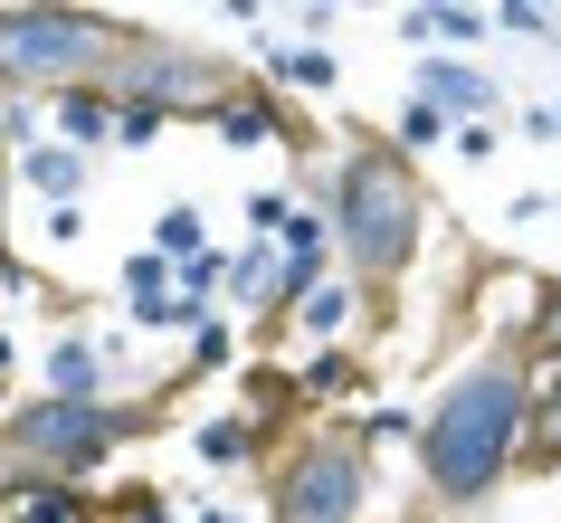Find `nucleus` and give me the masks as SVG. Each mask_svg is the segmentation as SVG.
<instances>
[{"mask_svg":"<svg viewBox=\"0 0 561 523\" xmlns=\"http://www.w3.org/2000/svg\"><path fill=\"white\" fill-rule=\"evenodd\" d=\"M533 400H542V372L514 343H485L476 362H457L410 437V486L438 514L485 504L514 466H533Z\"/></svg>","mask_w":561,"mask_h":523,"instance_id":"1","label":"nucleus"},{"mask_svg":"<svg viewBox=\"0 0 561 523\" xmlns=\"http://www.w3.org/2000/svg\"><path fill=\"white\" fill-rule=\"evenodd\" d=\"M324 219H333V258L353 286H400L428 248V181L419 162L390 134H353L333 152V181H324Z\"/></svg>","mask_w":561,"mask_h":523,"instance_id":"2","label":"nucleus"},{"mask_svg":"<svg viewBox=\"0 0 561 523\" xmlns=\"http://www.w3.org/2000/svg\"><path fill=\"white\" fill-rule=\"evenodd\" d=\"M124 38L134 30L115 10H58V0L0 10V105H58L77 87H105Z\"/></svg>","mask_w":561,"mask_h":523,"instance_id":"3","label":"nucleus"},{"mask_svg":"<svg viewBox=\"0 0 561 523\" xmlns=\"http://www.w3.org/2000/svg\"><path fill=\"white\" fill-rule=\"evenodd\" d=\"M371 514V429L314 419L266 466V523H362Z\"/></svg>","mask_w":561,"mask_h":523,"instance_id":"4","label":"nucleus"},{"mask_svg":"<svg viewBox=\"0 0 561 523\" xmlns=\"http://www.w3.org/2000/svg\"><path fill=\"white\" fill-rule=\"evenodd\" d=\"M134 429H144V409H124V400H48V390H30V400L10 409V429H0V466H10V476L95 486L105 457H115Z\"/></svg>","mask_w":561,"mask_h":523,"instance_id":"5","label":"nucleus"},{"mask_svg":"<svg viewBox=\"0 0 561 523\" xmlns=\"http://www.w3.org/2000/svg\"><path fill=\"white\" fill-rule=\"evenodd\" d=\"M105 95H115V105H152L162 124H209L238 95V77L219 58H201V48L162 38V30H134V38H124V58L105 67Z\"/></svg>","mask_w":561,"mask_h":523,"instance_id":"6","label":"nucleus"},{"mask_svg":"<svg viewBox=\"0 0 561 523\" xmlns=\"http://www.w3.org/2000/svg\"><path fill=\"white\" fill-rule=\"evenodd\" d=\"M87 172H95V152L58 144V134H30V144L10 152V181H20V191H30V201H48V209H67V201H87Z\"/></svg>","mask_w":561,"mask_h":523,"instance_id":"7","label":"nucleus"},{"mask_svg":"<svg viewBox=\"0 0 561 523\" xmlns=\"http://www.w3.org/2000/svg\"><path fill=\"white\" fill-rule=\"evenodd\" d=\"M0 514L10 523H105V494L58 486V476H10V466H0Z\"/></svg>","mask_w":561,"mask_h":523,"instance_id":"8","label":"nucleus"},{"mask_svg":"<svg viewBox=\"0 0 561 523\" xmlns=\"http://www.w3.org/2000/svg\"><path fill=\"white\" fill-rule=\"evenodd\" d=\"M419 95H428L447 124H495L504 115V87L485 67H467V58H419Z\"/></svg>","mask_w":561,"mask_h":523,"instance_id":"9","label":"nucleus"},{"mask_svg":"<svg viewBox=\"0 0 561 523\" xmlns=\"http://www.w3.org/2000/svg\"><path fill=\"white\" fill-rule=\"evenodd\" d=\"M124 305H134V333H191V315H181V266L152 258V248L124 258Z\"/></svg>","mask_w":561,"mask_h":523,"instance_id":"10","label":"nucleus"},{"mask_svg":"<svg viewBox=\"0 0 561 523\" xmlns=\"http://www.w3.org/2000/svg\"><path fill=\"white\" fill-rule=\"evenodd\" d=\"M362 315H371V286H353V276H324V286L296 305V333H305L314 352H333V343H353V323H362Z\"/></svg>","mask_w":561,"mask_h":523,"instance_id":"11","label":"nucleus"},{"mask_svg":"<svg viewBox=\"0 0 561 523\" xmlns=\"http://www.w3.org/2000/svg\"><path fill=\"white\" fill-rule=\"evenodd\" d=\"M105 362H115V343H95V333H58L48 343V400H105Z\"/></svg>","mask_w":561,"mask_h":523,"instance_id":"12","label":"nucleus"},{"mask_svg":"<svg viewBox=\"0 0 561 523\" xmlns=\"http://www.w3.org/2000/svg\"><path fill=\"white\" fill-rule=\"evenodd\" d=\"M209 134H219V144H276V134H296V115H286L276 87H238L229 105L209 115Z\"/></svg>","mask_w":561,"mask_h":523,"instance_id":"13","label":"nucleus"},{"mask_svg":"<svg viewBox=\"0 0 561 523\" xmlns=\"http://www.w3.org/2000/svg\"><path fill=\"white\" fill-rule=\"evenodd\" d=\"M115 95L105 87H77V95H58V105H48V134H58V144H77V152H95V144H115Z\"/></svg>","mask_w":561,"mask_h":523,"instance_id":"14","label":"nucleus"},{"mask_svg":"<svg viewBox=\"0 0 561 523\" xmlns=\"http://www.w3.org/2000/svg\"><path fill=\"white\" fill-rule=\"evenodd\" d=\"M248 457H266V429L248 409H219V419L191 429V466H248Z\"/></svg>","mask_w":561,"mask_h":523,"instance_id":"15","label":"nucleus"},{"mask_svg":"<svg viewBox=\"0 0 561 523\" xmlns=\"http://www.w3.org/2000/svg\"><path fill=\"white\" fill-rule=\"evenodd\" d=\"M266 87L276 95H324L333 87V48H314V38H266Z\"/></svg>","mask_w":561,"mask_h":523,"instance_id":"16","label":"nucleus"},{"mask_svg":"<svg viewBox=\"0 0 561 523\" xmlns=\"http://www.w3.org/2000/svg\"><path fill=\"white\" fill-rule=\"evenodd\" d=\"M296 380H305V400H314V409H343V400H362V390H371V372H362V352H353V343L314 352Z\"/></svg>","mask_w":561,"mask_h":523,"instance_id":"17","label":"nucleus"},{"mask_svg":"<svg viewBox=\"0 0 561 523\" xmlns=\"http://www.w3.org/2000/svg\"><path fill=\"white\" fill-rule=\"evenodd\" d=\"M514 352H524L533 372H561V276L533 286V315L514 323Z\"/></svg>","mask_w":561,"mask_h":523,"instance_id":"18","label":"nucleus"},{"mask_svg":"<svg viewBox=\"0 0 561 523\" xmlns=\"http://www.w3.org/2000/svg\"><path fill=\"white\" fill-rule=\"evenodd\" d=\"M305 409V380L286 372V362H248V419H257L266 437H276V419H296Z\"/></svg>","mask_w":561,"mask_h":523,"instance_id":"19","label":"nucleus"},{"mask_svg":"<svg viewBox=\"0 0 561 523\" xmlns=\"http://www.w3.org/2000/svg\"><path fill=\"white\" fill-rule=\"evenodd\" d=\"M144 248H152V258H172V266H201V258H219V248H209V219H201L191 201H172V209H162Z\"/></svg>","mask_w":561,"mask_h":523,"instance_id":"20","label":"nucleus"},{"mask_svg":"<svg viewBox=\"0 0 561 523\" xmlns=\"http://www.w3.org/2000/svg\"><path fill=\"white\" fill-rule=\"evenodd\" d=\"M390 144H400V152H410V162H419V152H438V144H457V124H447L438 105H428V95H410V105H400V115H390Z\"/></svg>","mask_w":561,"mask_h":523,"instance_id":"21","label":"nucleus"},{"mask_svg":"<svg viewBox=\"0 0 561 523\" xmlns=\"http://www.w3.org/2000/svg\"><path fill=\"white\" fill-rule=\"evenodd\" d=\"M238 362V323L229 315H201L191 323V343H181V372H229Z\"/></svg>","mask_w":561,"mask_h":523,"instance_id":"22","label":"nucleus"},{"mask_svg":"<svg viewBox=\"0 0 561 523\" xmlns=\"http://www.w3.org/2000/svg\"><path fill=\"white\" fill-rule=\"evenodd\" d=\"M533 466H561V372H542V400H533Z\"/></svg>","mask_w":561,"mask_h":523,"instance_id":"23","label":"nucleus"},{"mask_svg":"<svg viewBox=\"0 0 561 523\" xmlns=\"http://www.w3.org/2000/svg\"><path fill=\"white\" fill-rule=\"evenodd\" d=\"M296 191H286V181H257V191H248V229L257 238H286V219H296Z\"/></svg>","mask_w":561,"mask_h":523,"instance_id":"24","label":"nucleus"},{"mask_svg":"<svg viewBox=\"0 0 561 523\" xmlns=\"http://www.w3.org/2000/svg\"><path fill=\"white\" fill-rule=\"evenodd\" d=\"M105 523H172V514H162V494H152L144 476H124V486L105 494Z\"/></svg>","mask_w":561,"mask_h":523,"instance_id":"25","label":"nucleus"},{"mask_svg":"<svg viewBox=\"0 0 561 523\" xmlns=\"http://www.w3.org/2000/svg\"><path fill=\"white\" fill-rule=\"evenodd\" d=\"M115 144H152V134H162V115H152V105H115Z\"/></svg>","mask_w":561,"mask_h":523,"instance_id":"26","label":"nucleus"},{"mask_svg":"<svg viewBox=\"0 0 561 523\" xmlns=\"http://www.w3.org/2000/svg\"><path fill=\"white\" fill-rule=\"evenodd\" d=\"M77 238H87V209H77V201L48 209V248H77Z\"/></svg>","mask_w":561,"mask_h":523,"instance_id":"27","label":"nucleus"},{"mask_svg":"<svg viewBox=\"0 0 561 523\" xmlns=\"http://www.w3.org/2000/svg\"><path fill=\"white\" fill-rule=\"evenodd\" d=\"M191 523H248V514H229V504H191Z\"/></svg>","mask_w":561,"mask_h":523,"instance_id":"28","label":"nucleus"},{"mask_svg":"<svg viewBox=\"0 0 561 523\" xmlns=\"http://www.w3.org/2000/svg\"><path fill=\"white\" fill-rule=\"evenodd\" d=\"M0 181H10V124H0Z\"/></svg>","mask_w":561,"mask_h":523,"instance_id":"29","label":"nucleus"},{"mask_svg":"<svg viewBox=\"0 0 561 523\" xmlns=\"http://www.w3.org/2000/svg\"><path fill=\"white\" fill-rule=\"evenodd\" d=\"M0 380H10V333H0Z\"/></svg>","mask_w":561,"mask_h":523,"instance_id":"30","label":"nucleus"},{"mask_svg":"<svg viewBox=\"0 0 561 523\" xmlns=\"http://www.w3.org/2000/svg\"><path fill=\"white\" fill-rule=\"evenodd\" d=\"M552 134H561V105H552Z\"/></svg>","mask_w":561,"mask_h":523,"instance_id":"31","label":"nucleus"}]
</instances>
